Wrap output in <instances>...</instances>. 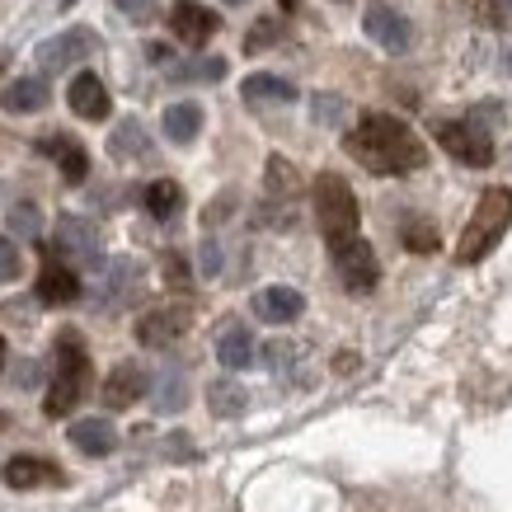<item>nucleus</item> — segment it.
<instances>
[{
    "label": "nucleus",
    "mask_w": 512,
    "mask_h": 512,
    "mask_svg": "<svg viewBox=\"0 0 512 512\" xmlns=\"http://www.w3.org/2000/svg\"><path fill=\"white\" fill-rule=\"evenodd\" d=\"M343 146L372 174H414L428 165V146L419 141V132L390 113H362V123L343 137Z\"/></svg>",
    "instance_id": "1"
},
{
    "label": "nucleus",
    "mask_w": 512,
    "mask_h": 512,
    "mask_svg": "<svg viewBox=\"0 0 512 512\" xmlns=\"http://www.w3.org/2000/svg\"><path fill=\"white\" fill-rule=\"evenodd\" d=\"M512 226V188H484L480 207L470 212L461 245H456V264H480L484 254H494V245Z\"/></svg>",
    "instance_id": "2"
},
{
    "label": "nucleus",
    "mask_w": 512,
    "mask_h": 512,
    "mask_svg": "<svg viewBox=\"0 0 512 512\" xmlns=\"http://www.w3.org/2000/svg\"><path fill=\"white\" fill-rule=\"evenodd\" d=\"M85 390H90V353H85V343H80L76 329H66L62 339H57V372H52V386H47L43 414L47 419L71 414Z\"/></svg>",
    "instance_id": "3"
},
{
    "label": "nucleus",
    "mask_w": 512,
    "mask_h": 512,
    "mask_svg": "<svg viewBox=\"0 0 512 512\" xmlns=\"http://www.w3.org/2000/svg\"><path fill=\"white\" fill-rule=\"evenodd\" d=\"M315 221H320V231H325L329 245H339L348 235H357V193L348 188L343 174H320L315 179Z\"/></svg>",
    "instance_id": "4"
},
{
    "label": "nucleus",
    "mask_w": 512,
    "mask_h": 512,
    "mask_svg": "<svg viewBox=\"0 0 512 512\" xmlns=\"http://www.w3.org/2000/svg\"><path fill=\"white\" fill-rule=\"evenodd\" d=\"M334 249V268H339V278L348 292H372L376 282H381V264H376V249L362 240V235H348L339 240Z\"/></svg>",
    "instance_id": "5"
},
{
    "label": "nucleus",
    "mask_w": 512,
    "mask_h": 512,
    "mask_svg": "<svg viewBox=\"0 0 512 512\" xmlns=\"http://www.w3.org/2000/svg\"><path fill=\"white\" fill-rule=\"evenodd\" d=\"M437 141H442V151H447V156H456L461 165H475V170L494 165V137H489V132L480 127V118L447 123L442 132H437Z\"/></svg>",
    "instance_id": "6"
},
{
    "label": "nucleus",
    "mask_w": 512,
    "mask_h": 512,
    "mask_svg": "<svg viewBox=\"0 0 512 512\" xmlns=\"http://www.w3.org/2000/svg\"><path fill=\"white\" fill-rule=\"evenodd\" d=\"M188 325H193V306L188 301H170V306H156L137 320V343L146 348H170L174 339H184Z\"/></svg>",
    "instance_id": "7"
},
{
    "label": "nucleus",
    "mask_w": 512,
    "mask_h": 512,
    "mask_svg": "<svg viewBox=\"0 0 512 512\" xmlns=\"http://www.w3.org/2000/svg\"><path fill=\"white\" fill-rule=\"evenodd\" d=\"M94 47H99V33L94 29H66V33H57V38L38 43V66H43V71H66V66L85 62Z\"/></svg>",
    "instance_id": "8"
},
{
    "label": "nucleus",
    "mask_w": 512,
    "mask_h": 512,
    "mask_svg": "<svg viewBox=\"0 0 512 512\" xmlns=\"http://www.w3.org/2000/svg\"><path fill=\"white\" fill-rule=\"evenodd\" d=\"M57 254L71 259V264H99V231H94V221H80V217L57 221Z\"/></svg>",
    "instance_id": "9"
},
{
    "label": "nucleus",
    "mask_w": 512,
    "mask_h": 512,
    "mask_svg": "<svg viewBox=\"0 0 512 512\" xmlns=\"http://www.w3.org/2000/svg\"><path fill=\"white\" fill-rule=\"evenodd\" d=\"M170 29H174V38L179 43H188V47H202L212 33L221 29V19L207 10V5H198V0H179L170 10Z\"/></svg>",
    "instance_id": "10"
},
{
    "label": "nucleus",
    "mask_w": 512,
    "mask_h": 512,
    "mask_svg": "<svg viewBox=\"0 0 512 512\" xmlns=\"http://www.w3.org/2000/svg\"><path fill=\"white\" fill-rule=\"evenodd\" d=\"M362 29H367V38H372L376 47H386V52H404L409 47V19L395 15L390 5H367V15H362Z\"/></svg>",
    "instance_id": "11"
},
{
    "label": "nucleus",
    "mask_w": 512,
    "mask_h": 512,
    "mask_svg": "<svg viewBox=\"0 0 512 512\" xmlns=\"http://www.w3.org/2000/svg\"><path fill=\"white\" fill-rule=\"evenodd\" d=\"M66 104H71V113L85 118V123H104V118H109V90H104V80L94 76V71H80V76L71 80Z\"/></svg>",
    "instance_id": "12"
},
{
    "label": "nucleus",
    "mask_w": 512,
    "mask_h": 512,
    "mask_svg": "<svg viewBox=\"0 0 512 512\" xmlns=\"http://www.w3.org/2000/svg\"><path fill=\"white\" fill-rule=\"evenodd\" d=\"M301 311H306V296L296 287H264L254 296V315L268 325H292V320H301Z\"/></svg>",
    "instance_id": "13"
},
{
    "label": "nucleus",
    "mask_w": 512,
    "mask_h": 512,
    "mask_svg": "<svg viewBox=\"0 0 512 512\" xmlns=\"http://www.w3.org/2000/svg\"><path fill=\"white\" fill-rule=\"evenodd\" d=\"M146 390H151L146 372H141L137 362H123V367H113L109 381H104V404H109V409H132Z\"/></svg>",
    "instance_id": "14"
},
{
    "label": "nucleus",
    "mask_w": 512,
    "mask_h": 512,
    "mask_svg": "<svg viewBox=\"0 0 512 512\" xmlns=\"http://www.w3.org/2000/svg\"><path fill=\"white\" fill-rule=\"evenodd\" d=\"M0 475H5L10 489H43V484H62V470L52 466V461H43V456H10Z\"/></svg>",
    "instance_id": "15"
},
{
    "label": "nucleus",
    "mask_w": 512,
    "mask_h": 512,
    "mask_svg": "<svg viewBox=\"0 0 512 512\" xmlns=\"http://www.w3.org/2000/svg\"><path fill=\"white\" fill-rule=\"evenodd\" d=\"M71 447L80 456H109V451H118V428L109 419H80L71 423Z\"/></svg>",
    "instance_id": "16"
},
{
    "label": "nucleus",
    "mask_w": 512,
    "mask_h": 512,
    "mask_svg": "<svg viewBox=\"0 0 512 512\" xmlns=\"http://www.w3.org/2000/svg\"><path fill=\"white\" fill-rule=\"evenodd\" d=\"M0 109L5 113H38L47 109V80L43 76H19L0 90Z\"/></svg>",
    "instance_id": "17"
},
{
    "label": "nucleus",
    "mask_w": 512,
    "mask_h": 512,
    "mask_svg": "<svg viewBox=\"0 0 512 512\" xmlns=\"http://www.w3.org/2000/svg\"><path fill=\"white\" fill-rule=\"evenodd\" d=\"M80 296V278L66 264H43L38 273V301L43 306H71Z\"/></svg>",
    "instance_id": "18"
},
{
    "label": "nucleus",
    "mask_w": 512,
    "mask_h": 512,
    "mask_svg": "<svg viewBox=\"0 0 512 512\" xmlns=\"http://www.w3.org/2000/svg\"><path fill=\"white\" fill-rule=\"evenodd\" d=\"M217 357H221V367H226V372H245V367H254V334H249L245 325L221 329Z\"/></svg>",
    "instance_id": "19"
},
{
    "label": "nucleus",
    "mask_w": 512,
    "mask_h": 512,
    "mask_svg": "<svg viewBox=\"0 0 512 512\" xmlns=\"http://www.w3.org/2000/svg\"><path fill=\"white\" fill-rule=\"evenodd\" d=\"M137 282H141L137 259H118V264H109L104 268V306H123V301H132Z\"/></svg>",
    "instance_id": "20"
},
{
    "label": "nucleus",
    "mask_w": 512,
    "mask_h": 512,
    "mask_svg": "<svg viewBox=\"0 0 512 512\" xmlns=\"http://www.w3.org/2000/svg\"><path fill=\"white\" fill-rule=\"evenodd\" d=\"M240 94H245L249 104H292V99H296V85H292V80H282V76H268V71H259V76H245Z\"/></svg>",
    "instance_id": "21"
},
{
    "label": "nucleus",
    "mask_w": 512,
    "mask_h": 512,
    "mask_svg": "<svg viewBox=\"0 0 512 512\" xmlns=\"http://www.w3.org/2000/svg\"><path fill=\"white\" fill-rule=\"evenodd\" d=\"M43 151L57 165H62V174H66V184H80L85 174H90V156H85V146L80 141H71V137H52V141H43Z\"/></svg>",
    "instance_id": "22"
},
{
    "label": "nucleus",
    "mask_w": 512,
    "mask_h": 512,
    "mask_svg": "<svg viewBox=\"0 0 512 512\" xmlns=\"http://www.w3.org/2000/svg\"><path fill=\"white\" fill-rule=\"evenodd\" d=\"M160 127H165V137H170L174 146H188V141L202 132V109L198 104H170L165 118H160Z\"/></svg>",
    "instance_id": "23"
},
{
    "label": "nucleus",
    "mask_w": 512,
    "mask_h": 512,
    "mask_svg": "<svg viewBox=\"0 0 512 512\" xmlns=\"http://www.w3.org/2000/svg\"><path fill=\"white\" fill-rule=\"evenodd\" d=\"M188 404V376L184 367H165V372L156 376V409L160 414H179Z\"/></svg>",
    "instance_id": "24"
},
{
    "label": "nucleus",
    "mask_w": 512,
    "mask_h": 512,
    "mask_svg": "<svg viewBox=\"0 0 512 512\" xmlns=\"http://www.w3.org/2000/svg\"><path fill=\"white\" fill-rule=\"evenodd\" d=\"M264 188H268V198H282V202H292L296 193H301V174H296V165H292V160H282V156H268Z\"/></svg>",
    "instance_id": "25"
},
{
    "label": "nucleus",
    "mask_w": 512,
    "mask_h": 512,
    "mask_svg": "<svg viewBox=\"0 0 512 512\" xmlns=\"http://www.w3.org/2000/svg\"><path fill=\"white\" fill-rule=\"evenodd\" d=\"M146 151H151V141H146V132H141L137 118L118 123V132L109 137V156H113V160H141Z\"/></svg>",
    "instance_id": "26"
},
{
    "label": "nucleus",
    "mask_w": 512,
    "mask_h": 512,
    "mask_svg": "<svg viewBox=\"0 0 512 512\" xmlns=\"http://www.w3.org/2000/svg\"><path fill=\"white\" fill-rule=\"evenodd\" d=\"M179 207H184V188L174 184V179H156V184L146 188V212L156 221L179 217Z\"/></svg>",
    "instance_id": "27"
},
{
    "label": "nucleus",
    "mask_w": 512,
    "mask_h": 512,
    "mask_svg": "<svg viewBox=\"0 0 512 512\" xmlns=\"http://www.w3.org/2000/svg\"><path fill=\"white\" fill-rule=\"evenodd\" d=\"M245 386H235V381H212L207 386V409L217 414V419H235V414H245Z\"/></svg>",
    "instance_id": "28"
},
{
    "label": "nucleus",
    "mask_w": 512,
    "mask_h": 512,
    "mask_svg": "<svg viewBox=\"0 0 512 512\" xmlns=\"http://www.w3.org/2000/svg\"><path fill=\"white\" fill-rule=\"evenodd\" d=\"M10 231L15 235H24V240H38L43 235V212L33 207V202H19V207H10Z\"/></svg>",
    "instance_id": "29"
},
{
    "label": "nucleus",
    "mask_w": 512,
    "mask_h": 512,
    "mask_svg": "<svg viewBox=\"0 0 512 512\" xmlns=\"http://www.w3.org/2000/svg\"><path fill=\"white\" fill-rule=\"evenodd\" d=\"M170 76H174V80H221V76H226V62H221V57H207V62L174 66Z\"/></svg>",
    "instance_id": "30"
},
{
    "label": "nucleus",
    "mask_w": 512,
    "mask_h": 512,
    "mask_svg": "<svg viewBox=\"0 0 512 512\" xmlns=\"http://www.w3.org/2000/svg\"><path fill=\"white\" fill-rule=\"evenodd\" d=\"M404 245L414 249V254H433V249H437V231L428 226V221H409V226H404Z\"/></svg>",
    "instance_id": "31"
},
{
    "label": "nucleus",
    "mask_w": 512,
    "mask_h": 512,
    "mask_svg": "<svg viewBox=\"0 0 512 512\" xmlns=\"http://www.w3.org/2000/svg\"><path fill=\"white\" fill-rule=\"evenodd\" d=\"M273 38H278V19H259L245 38V52H264V47H273Z\"/></svg>",
    "instance_id": "32"
},
{
    "label": "nucleus",
    "mask_w": 512,
    "mask_h": 512,
    "mask_svg": "<svg viewBox=\"0 0 512 512\" xmlns=\"http://www.w3.org/2000/svg\"><path fill=\"white\" fill-rule=\"evenodd\" d=\"M10 278H19V249L0 235V282H10Z\"/></svg>",
    "instance_id": "33"
},
{
    "label": "nucleus",
    "mask_w": 512,
    "mask_h": 512,
    "mask_svg": "<svg viewBox=\"0 0 512 512\" xmlns=\"http://www.w3.org/2000/svg\"><path fill=\"white\" fill-rule=\"evenodd\" d=\"M339 113H343V104L334 94H320V99H315V123H339Z\"/></svg>",
    "instance_id": "34"
},
{
    "label": "nucleus",
    "mask_w": 512,
    "mask_h": 512,
    "mask_svg": "<svg viewBox=\"0 0 512 512\" xmlns=\"http://www.w3.org/2000/svg\"><path fill=\"white\" fill-rule=\"evenodd\" d=\"M292 353H296V348H292V343H268V367H273V372H287V362H292Z\"/></svg>",
    "instance_id": "35"
},
{
    "label": "nucleus",
    "mask_w": 512,
    "mask_h": 512,
    "mask_svg": "<svg viewBox=\"0 0 512 512\" xmlns=\"http://www.w3.org/2000/svg\"><path fill=\"white\" fill-rule=\"evenodd\" d=\"M165 278H170L174 287H184V282H188V273H184V259H179V254H170V259H165Z\"/></svg>",
    "instance_id": "36"
},
{
    "label": "nucleus",
    "mask_w": 512,
    "mask_h": 512,
    "mask_svg": "<svg viewBox=\"0 0 512 512\" xmlns=\"http://www.w3.org/2000/svg\"><path fill=\"white\" fill-rule=\"evenodd\" d=\"M113 5H118V10H123V15L141 19V15H146V10H151V5H156V0H113Z\"/></svg>",
    "instance_id": "37"
},
{
    "label": "nucleus",
    "mask_w": 512,
    "mask_h": 512,
    "mask_svg": "<svg viewBox=\"0 0 512 512\" xmlns=\"http://www.w3.org/2000/svg\"><path fill=\"white\" fill-rule=\"evenodd\" d=\"M217 268H221V249H217V245H202V273L212 278Z\"/></svg>",
    "instance_id": "38"
},
{
    "label": "nucleus",
    "mask_w": 512,
    "mask_h": 512,
    "mask_svg": "<svg viewBox=\"0 0 512 512\" xmlns=\"http://www.w3.org/2000/svg\"><path fill=\"white\" fill-rule=\"evenodd\" d=\"M52 5H57V10H66V5H76V0H52Z\"/></svg>",
    "instance_id": "39"
},
{
    "label": "nucleus",
    "mask_w": 512,
    "mask_h": 512,
    "mask_svg": "<svg viewBox=\"0 0 512 512\" xmlns=\"http://www.w3.org/2000/svg\"><path fill=\"white\" fill-rule=\"evenodd\" d=\"M0 372H5V339H0Z\"/></svg>",
    "instance_id": "40"
},
{
    "label": "nucleus",
    "mask_w": 512,
    "mask_h": 512,
    "mask_svg": "<svg viewBox=\"0 0 512 512\" xmlns=\"http://www.w3.org/2000/svg\"><path fill=\"white\" fill-rule=\"evenodd\" d=\"M278 5H282V10H296V0H278Z\"/></svg>",
    "instance_id": "41"
},
{
    "label": "nucleus",
    "mask_w": 512,
    "mask_h": 512,
    "mask_svg": "<svg viewBox=\"0 0 512 512\" xmlns=\"http://www.w3.org/2000/svg\"><path fill=\"white\" fill-rule=\"evenodd\" d=\"M503 66H508V76H512V52H508V62H503Z\"/></svg>",
    "instance_id": "42"
},
{
    "label": "nucleus",
    "mask_w": 512,
    "mask_h": 512,
    "mask_svg": "<svg viewBox=\"0 0 512 512\" xmlns=\"http://www.w3.org/2000/svg\"><path fill=\"white\" fill-rule=\"evenodd\" d=\"M226 5H245V0H226Z\"/></svg>",
    "instance_id": "43"
},
{
    "label": "nucleus",
    "mask_w": 512,
    "mask_h": 512,
    "mask_svg": "<svg viewBox=\"0 0 512 512\" xmlns=\"http://www.w3.org/2000/svg\"><path fill=\"white\" fill-rule=\"evenodd\" d=\"M0 71H5V57H0Z\"/></svg>",
    "instance_id": "44"
},
{
    "label": "nucleus",
    "mask_w": 512,
    "mask_h": 512,
    "mask_svg": "<svg viewBox=\"0 0 512 512\" xmlns=\"http://www.w3.org/2000/svg\"><path fill=\"white\" fill-rule=\"evenodd\" d=\"M503 5H508V10H512V0H503Z\"/></svg>",
    "instance_id": "45"
}]
</instances>
